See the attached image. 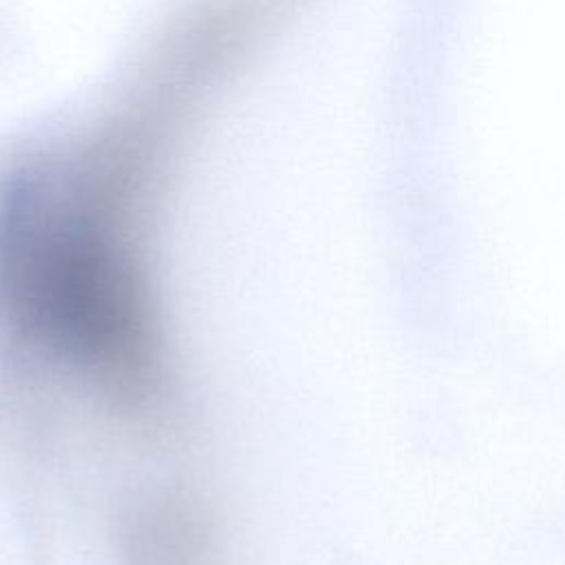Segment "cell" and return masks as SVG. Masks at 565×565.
Instances as JSON below:
<instances>
[{
    "instance_id": "6da1fadb",
    "label": "cell",
    "mask_w": 565,
    "mask_h": 565,
    "mask_svg": "<svg viewBox=\"0 0 565 565\" xmlns=\"http://www.w3.org/2000/svg\"><path fill=\"white\" fill-rule=\"evenodd\" d=\"M0 311L29 347L119 391L152 377L143 285L104 221L29 185L0 212Z\"/></svg>"
}]
</instances>
